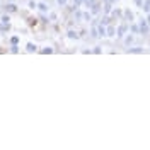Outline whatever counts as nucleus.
<instances>
[{"label": "nucleus", "instance_id": "f257e3e1", "mask_svg": "<svg viewBox=\"0 0 150 150\" xmlns=\"http://www.w3.org/2000/svg\"><path fill=\"white\" fill-rule=\"evenodd\" d=\"M145 10H150V0H147V4H145Z\"/></svg>", "mask_w": 150, "mask_h": 150}]
</instances>
